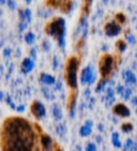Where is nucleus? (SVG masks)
I'll return each instance as SVG.
<instances>
[{
	"instance_id": "obj_4",
	"label": "nucleus",
	"mask_w": 137,
	"mask_h": 151,
	"mask_svg": "<svg viewBox=\"0 0 137 151\" xmlns=\"http://www.w3.org/2000/svg\"><path fill=\"white\" fill-rule=\"evenodd\" d=\"M45 32L52 35L60 43L64 35V20L61 17H55L45 25Z\"/></svg>"
},
{
	"instance_id": "obj_18",
	"label": "nucleus",
	"mask_w": 137,
	"mask_h": 151,
	"mask_svg": "<svg viewBox=\"0 0 137 151\" xmlns=\"http://www.w3.org/2000/svg\"><path fill=\"white\" fill-rule=\"evenodd\" d=\"M121 130H122L123 132H126V133H128V132H131L132 130H133V125H132L131 123H123V124L121 125Z\"/></svg>"
},
{
	"instance_id": "obj_23",
	"label": "nucleus",
	"mask_w": 137,
	"mask_h": 151,
	"mask_svg": "<svg viewBox=\"0 0 137 151\" xmlns=\"http://www.w3.org/2000/svg\"><path fill=\"white\" fill-rule=\"evenodd\" d=\"M132 104H137V98H134L132 100Z\"/></svg>"
},
{
	"instance_id": "obj_8",
	"label": "nucleus",
	"mask_w": 137,
	"mask_h": 151,
	"mask_svg": "<svg viewBox=\"0 0 137 151\" xmlns=\"http://www.w3.org/2000/svg\"><path fill=\"white\" fill-rule=\"evenodd\" d=\"M115 115L119 117H122V118H128L130 115H131V111L128 108V106H126L122 103H118L114 106V109H113Z\"/></svg>"
},
{
	"instance_id": "obj_2",
	"label": "nucleus",
	"mask_w": 137,
	"mask_h": 151,
	"mask_svg": "<svg viewBox=\"0 0 137 151\" xmlns=\"http://www.w3.org/2000/svg\"><path fill=\"white\" fill-rule=\"evenodd\" d=\"M79 69V58L77 56H71L67 59L64 69V79L71 91H76L77 88V74Z\"/></svg>"
},
{
	"instance_id": "obj_7",
	"label": "nucleus",
	"mask_w": 137,
	"mask_h": 151,
	"mask_svg": "<svg viewBox=\"0 0 137 151\" xmlns=\"http://www.w3.org/2000/svg\"><path fill=\"white\" fill-rule=\"evenodd\" d=\"M31 113L35 118H42L45 116V107L42 103L34 101L31 105Z\"/></svg>"
},
{
	"instance_id": "obj_1",
	"label": "nucleus",
	"mask_w": 137,
	"mask_h": 151,
	"mask_svg": "<svg viewBox=\"0 0 137 151\" xmlns=\"http://www.w3.org/2000/svg\"><path fill=\"white\" fill-rule=\"evenodd\" d=\"M34 132L22 118H10L3 123L1 147L3 151H33Z\"/></svg>"
},
{
	"instance_id": "obj_3",
	"label": "nucleus",
	"mask_w": 137,
	"mask_h": 151,
	"mask_svg": "<svg viewBox=\"0 0 137 151\" xmlns=\"http://www.w3.org/2000/svg\"><path fill=\"white\" fill-rule=\"evenodd\" d=\"M116 58L110 54H103L99 60V72L101 81H105L111 76L116 68Z\"/></svg>"
},
{
	"instance_id": "obj_24",
	"label": "nucleus",
	"mask_w": 137,
	"mask_h": 151,
	"mask_svg": "<svg viewBox=\"0 0 137 151\" xmlns=\"http://www.w3.org/2000/svg\"><path fill=\"white\" fill-rule=\"evenodd\" d=\"M55 151H62V149L60 148V147H58V146H56V147H55Z\"/></svg>"
},
{
	"instance_id": "obj_14",
	"label": "nucleus",
	"mask_w": 137,
	"mask_h": 151,
	"mask_svg": "<svg viewBox=\"0 0 137 151\" xmlns=\"http://www.w3.org/2000/svg\"><path fill=\"white\" fill-rule=\"evenodd\" d=\"M79 133H80V135L84 137L88 136L89 134H91V127H88V125H84V127H82L80 128V130H79Z\"/></svg>"
},
{
	"instance_id": "obj_6",
	"label": "nucleus",
	"mask_w": 137,
	"mask_h": 151,
	"mask_svg": "<svg viewBox=\"0 0 137 151\" xmlns=\"http://www.w3.org/2000/svg\"><path fill=\"white\" fill-rule=\"evenodd\" d=\"M121 30V26L119 24H117L116 22H109L104 26V31L107 35L109 37H114V35H117Z\"/></svg>"
},
{
	"instance_id": "obj_22",
	"label": "nucleus",
	"mask_w": 137,
	"mask_h": 151,
	"mask_svg": "<svg viewBox=\"0 0 137 151\" xmlns=\"http://www.w3.org/2000/svg\"><path fill=\"white\" fill-rule=\"evenodd\" d=\"M32 40H33V35H27V42H32Z\"/></svg>"
},
{
	"instance_id": "obj_11",
	"label": "nucleus",
	"mask_w": 137,
	"mask_h": 151,
	"mask_svg": "<svg viewBox=\"0 0 137 151\" xmlns=\"http://www.w3.org/2000/svg\"><path fill=\"white\" fill-rule=\"evenodd\" d=\"M32 67H33V63H32V61L30 60V59H25V60H24V62H23V64H22L23 71L25 73L29 72V71L32 69Z\"/></svg>"
},
{
	"instance_id": "obj_16",
	"label": "nucleus",
	"mask_w": 137,
	"mask_h": 151,
	"mask_svg": "<svg viewBox=\"0 0 137 151\" xmlns=\"http://www.w3.org/2000/svg\"><path fill=\"white\" fill-rule=\"evenodd\" d=\"M124 77H126V81H128V84H135L136 83V78H135V76L131 72H126L124 74Z\"/></svg>"
},
{
	"instance_id": "obj_20",
	"label": "nucleus",
	"mask_w": 137,
	"mask_h": 151,
	"mask_svg": "<svg viewBox=\"0 0 137 151\" xmlns=\"http://www.w3.org/2000/svg\"><path fill=\"white\" fill-rule=\"evenodd\" d=\"M86 151H96V147L94 144L90 142V144H88L87 147H86Z\"/></svg>"
},
{
	"instance_id": "obj_12",
	"label": "nucleus",
	"mask_w": 137,
	"mask_h": 151,
	"mask_svg": "<svg viewBox=\"0 0 137 151\" xmlns=\"http://www.w3.org/2000/svg\"><path fill=\"white\" fill-rule=\"evenodd\" d=\"M115 22H116L117 24H119L120 26H122L123 24H126V15L123 14V13H117L116 16H115Z\"/></svg>"
},
{
	"instance_id": "obj_21",
	"label": "nucleus",
	"mask_w": 137,
	"mask_h": 151,
	"mask_svg": "<svg viewBox=\"0 0 137 151\" xmlns=\"http://www.w3.org/2000/svg\"><path fill=\"white\" fill-rule=\"evenodd\" d=\"M57 132L59 133V135H62V134H63V131H62V125H59L58 128H57Z\"/></svg>"
},
{
	"instance_id": "obj_5",
	"label": "nucleus",
	"mask_w": 137,
	"mask_h": 151,
	"mask_svg": "<svg viewBox=\"0 0 137 151\" xmlns=\"http://www.w3.org/2000/svg\"><path fill=\"white\" fill-rule=\"evenodd\" d=\"M72 4H73L72 0H55L53 9L59 10L62 13H69L72 9Z\"/></svg>"
},
{
	"instance_id": "obj_17",
	"label": "nucleus",
	"mask_w": 137,
	"mask_h": 151,
	"mask_svg": "<svg viewBox=\"0 0 137 151\" xmlns=\"http://www.w3.org/2000/svg\"><path fill=\"white\" fill-rule=\"evenodd\" d=\"M53 113H54V117H55L57 120H60L62 117V114H61V111H60V108L58 106H55L53 109Z\"/></svg>"
},
{
	"instance_id": "obj_9",
	"label": "nucleus",
	"mask_w": 137,
	"mask_h": 151,
	"mask_svg": "<svg viewBox=\"0 0 137 151\" xmlns=\"http://www.w3.org/2000/svg\"><path fill=\"white\" fill-rule=\"evenodd\" d=\"M91 4H92V0H82V6H80V17L79 20L85 19V17H87L88 14L90 13L91 10Z\"/></svg>"
},
{
	"instance_id": "obj_19",
	"label": "nucleus",
	"mask_w": 137,
	"mask_h": 151,
	"mask_svg": "<svg viewBox=\"0 0 137 151\" xmlns=\"http://www.w3.org/2000/svg\"><path fill=\"white\" fill-rule=\"evenodd\" d=\"M42 81L46 84H53L54 83V78L49 75H43L42 76Z\"/></svg>"
},
{
	"instance_id": "obj_10",
	"label": "nucleus",
	"mask_w": 137,
	"mask_h": 151,
	"mask_svg": "<svg viewBox=\"0 0 137 151\" xmlns=\"http://www.w3.org/2000/svg\"><path fill=\"white\" fill-rule=\"evenodd\" d=\"M41 145L43 147L44 151H52L53 150V139L50 136L46 134H42L41 136Z\"/></svg>"
},
{
	"instance_id": "obj_13",
	"label": "nucleus",
	"mask_w": 137,
	"mask_h": 151,
	"mask_svg": "<svg viewBox=\"0 0 137 151\" xmlns=\"http://www.w3.org/2000/svg\"><path fill=\"white\" fill-rule=\"evenodd\" d=\"M111 140H113V145L117 148H120L121 147V142L119 139V134L114 133L113 134V137H111Z\"/></svg>"
},
{
	"instance_id": "obj_15",
	"label": "nucleus",
	"mask_w": 137,
	"mask_h": 151,
	"mask_svg": "<svg viewBox=\"0 0 137 151\" xmlns=\"http://www.w3.org/2000/svg\"><path fill=\"white\" fill-rule=\"evenodd\" d=\"M126 42H124L123 40H121V39L116 42V48H118L119 52H123V50H126Z\"/></svg>"
}]
</instances>
